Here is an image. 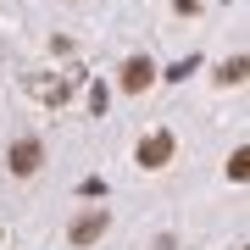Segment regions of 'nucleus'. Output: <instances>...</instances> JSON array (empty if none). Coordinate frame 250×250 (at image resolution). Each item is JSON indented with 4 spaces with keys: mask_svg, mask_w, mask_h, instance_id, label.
<instances>
[{
    "mask_svg": "<svg viewBox=\"0 0 250 250\" xmlns=\"http://www.w3.org/2000/svg\"><path fill=\"white\" fill-rule=\"evenodd\" d=\"M245 161H250L245 150H233V156H228V178H245V172H250V167H245Z\"/></svg>",
    "mask_w": 250,
    "mask_h": 250,
    "instance_id": "obj_6",
    "label": "nucleus"
},
{
    "mask_svg": "<svg viewBox=\"0 0 250 250\" xmlns=\"http://www.w3.org/2000/svg\"><path fill=\"white\" fill-rule=\"evenodd\" d=\"M150 83H156V67L145 62V56H128V62H123V89L139 95V89H150Z\"/></svg>",
    "mask_w": 250,
    "mask_h": 250,
    "instance_id": "obj_4",
    "label": "nucleus"
},
{
    "mask_svg": "<svg viewBox=\"0 0 250 250\" xmlns=\"http://www.w3.org/2000/svg\"><path fill=\"white\" fill-rule=\"evenodd\" d=\"M172 6H178L184 17H189V11H200V0H172Z\"/></svg>",
    "mask_w": 250,
    "mask_h": 250,
    "instance_id": "obj_7",
    "label": "nucleus"
},
{
    "mask_svg": "<svg viewBox=\"0 0 250 250\" xmlns=\"http://www.w3.org/2000/svg\"><path fill=\"white\" fill-rule=\"evenodd\" d=\"M106 228H111V217H106V211H83V217H72L67 239H72V245L83 250V245H95V239H100V233H106Z\"/></svg>",
    "mask_w": 250,
    "mask_h": 250,
    "instance_id": "obj_1",
    "label": "nucleus"
},
{
    "mask_svg": "<svg viewBox=\"0 0 250 250\" xmlns=\"http://www.w3.org/2000/svg\"><path fill=\"white\" fill-rule=\"evenodd\" d=\"M223 83H245V56H233V62H223V72H217Z\"/></svg>",
    "mask_w": 250,
    "mask_h": 250,
    "instance_id": "obj_5",
    "label": "nucleus"
},
{
    "mask_svg": "<svg viewBox=\"0 0 250 250\" xmlns=\"http://www.w3.org/2000/svg\"><path fill=\"white\" fill-rule=\"evenodd\" d=\"M172 161V134L167 128H156V134L139 139V167H167Z\"/></svg>",
    "mask_w": 250,
    "mask_h": 250,
    "instance_id": "obj_2",
    "label": "nucleus"
},
{
    "mask_svg": "<svg viewBox=\"0 0 250 250\" xmlns=\"http://www.w3.org/2000/svg\"><path fill=\"white\" fill-rule=\"evenodd\" d=\"M39 161H45V145H39V139H17V145H11V172H17V178H34Z\"/></svg>",
    "mask_w": 250,
    "mask_h": 250,
    "instance_id": "obj_3",
    "label": "nucleus"
}]
</instances>
